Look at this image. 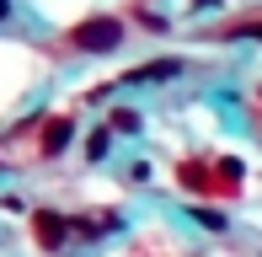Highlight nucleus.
<instances>
[{"label": "nucleus", "instance_id": "nucleus-2", "mask_svg": "<svg viewBox=\"0 0 262 257\" xmlns=\"http://www.w3.org/2000/svg\"><path fill=\"white\" fill-rule=\"evenodd\" d=\"M32 230H38V241H43V247H64V236H70V225H64V220H59V215H49V209H43V215H32Z\"/></svg>", "mask_w": 262, "mask_h": 257}, {"label": "nucleus", "instance_id": "nucleus-5", "mask_svg": "<svg viewBox=\"0 0 262 257\" xmlns=\"http://www.w3.org/2000/svg\"><path fill=\"white\" fill-rule=\"evenodd\" d=\"M198 225H209V230H225V215H214V209H198Z\"/></svg>", "mask_w": 262, "mask_h": 257}, {"label": "nucleus", "instance_id": "nucleus-6", "mask_svg": "<svg viewBox=\"0 0 262 257\" xmlns=\"http://www.w3.org/2000/svg\"><path fill=\"white\" fill-rule=\"evenodd\" d=\"M235 38H262V22H246V27H235Z\"/></svg>", "mask_w": 262, "mask_h": 257}, {"label": "nucleus", "instance_id": "nucleus-1", "mask_svg": "<svg viewBox=\"0 0 262 257\" xmlns=\"http://www.w3.org/2000/svg\"><path fill=\"white\" fill-rule=\"evenodd\" d=\"M118 38H123V27H118L113 16H86L75 32H70V49H80V54H107V49H118Z\"/></svg>", "mask_w": 262, "mask_h": 257}, {"label": "nucleus", "instance_id": "nucleus-4", "mask_svg": "<svg viewBox=\"0 0 262 257\" xmlns=\"http://www.w3.org/2000/svg\"><path fill=\"white\" fill-rule=\"evenodd\" d=\"M166 75H177V59H161V65H145V70H134L128 80H166Z\"/></svg>", "mask_w": 262, "mask_h": 257}, {"label": "nucleus", "instance_id": "nucleus-7", "mask_svg": "<svg viewBox=\"0 0 262 257\" xmlns=\"http://www.w3.org/2000/svg\"><path fill=\"white\" fill-rule=\"evenodd\" d=\"M6 11H11V0H0V16H6Z\"/></svg>", "mask_w": 262, "mask_h": 257}, {"label": "nucleus", "instance_id": "nucleus-3", "mask_svg": "<svg viewBox=\"0 0 262 257\" xmlns=\"http://www.w3.org/2000/svg\"><path fill=\"white\" fill-rule=\"evenodd\" d=\"M64 139H70V118H49L43 123V150H49V156L64 150Z\"/></svg>", "mask_w": 262, "mask_h": 257}]
</instances>
